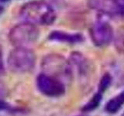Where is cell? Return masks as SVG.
<instances>
[{"label": "cell", "instance_id": "obj_5", "mask_svg": "<svg viewBox=\"0 0 124 116\" xmlns=\"http://www.w3.org/2000/svg\"><path fill=\"white\" fill-rule=\"evenodd\" d=\"M39 36V31L36 26L30 23L18 25L12 29L9 39L13 44L17 46H23L33 44Z\"/></svg>", "mask_w": 124, "mask_h": 116}, {"label": "cell", "instance_id": "obj_15", "mask_svg": "<svg viewBox=\"0 0 124 116\" xmlns=\"http://www.w3.org/2000/svg\"><path fill=\"white\" fill-rule=\"evenodd\" d=\"M119 6V15L124 16V0H117Z\"/></svg>", "mask_w": 124, "mask_h": 116}, {"label": "cell", "instance_id": "obj_17", "mask_svg": "<svg viewBox=\"0 0 124 116\" xmlns=\"http://www.w3.org/2000/svg\"><path fill=\"white\" fill-rule=\"evenodd\" d=\"M122 116H124V113H123V114L122 115Z\"/></svg>", "mask_w": 124, "mask_h": 116}, {"label": "cell", "instance_id": "obj_3", "mask_svg": "<svg viewBox=\"0 0 124 116\" xmlns=\"http://www.w3.org/2000/svg\"><path fill=\"white\" fill-rule=\"evenodd\" d=\"M35 60L36 59L33 51L23 46H18L9 53L8 66L13 72L26 73L33 69Z\"/></svg>", "mask_w": 124, "mask_h": 116}, {"label": "cell", "instance_id": "obj_8", "mask_svg": "<svg viewBox=\"0 0 124 116\" xmlns=\"http://www.w3.org/2000/svg\"><path fill=\"white\" fill-rule=\"evenodd\" d=\"M51 40L75 44L83 41V36L79 33H68L62 31H54L49 36Z\"/></svg>", "mask_w": 124, "mask_h": 116}, {"label": "cell", "instance_id": "obj_14", "mask_svg": "<svg viewBox=\"0 0 124 116\" xmlns=\"http://www.w3.org/2000/svg\"><path fill=\"white\" fill-rule=\"evenodd\" d=\"M15 109L12 107L9 104L4 102L3 100L0 99V111H12Z\"/></svg>", "mask_w": 124, "mask_h": 116}, {"label": "cell", "instance_id": "obj_19", "mask_svg": "<svg viewBox=\"0 0 124 116\" xmlns=\"http://www.w3.org/2000/svg\"><path fill=\"white\" fill-rule=\"evenodd\" d=\"M0 11H1V8H0Z\"/></svg>", "mask_w": 124, "mask_h": 116}, {"label": "cell", "instance_id": "obj_1", "mask_svg": "<svg viewBox=\"0 0 124 116\" xmlns=\"http://www.w3.org/2000/svg\"><path fill=\"white\" fill-rule=\"evenodd\" d=\"M26 22L33 25H50L54 22L56 15L54 9L44 2H31L26 4L20 12Z\"/></svg>", "mask_w": 124, "mask_h": 116}, {"label": "cell", "instance_id": "obj_2", "mask_svg": "<svg viewBox=\"0 0 124 116\" xmlns=\"http://www.w3.org/2000/svg\"><path fill=\"white\" fill-rule=\"evenodd\" d=\"M42 68L46 74L54 77L62 81L63 80H69L73 75V68L70 60L57 54L46 57L42 62Z\"/></svg>", "mask_w": 124, "mask_h": 116}, {"label": "cell", "instance_id": "obj_6", "mask_svg": "<svg viewBox=\"0 0 124 116\" xmlns=\"http://www.w3.org/2000/svg\"><path fill=\"white\" fill-rule=\"evenodd\" d=\"M90 36L93 44L102 47L109 44L113 40V29L108 22L104 19H99L92 26Z\"/></svg>", "mask_w": 124, "mask_h": 116}, {"label": "cell", "instance_id": "obj_16", "mask_svg": "<svg viewBox=\"0 0 124 116\" xmlns=\"http://www.w3.org/2000/svg\"><path fill=\"white\" fill-rule=\"evenodd\" d=\"M4 73V65H3V61H2V54L1 49H0V75Z\"/></svg>", "mask_w": 124, "mask_h": 116}, {"label": "cell", "instance_id": "obj_12", "mask_svg": "<svg viewBox=\"0 0 124 116\" xmlns=\"http://www.w3.org/2000/svg\"><path fill=\"white\" fill-rule=\"evenodd\" d=\"M111 83H112L111 75L109 73H106V74H104L99 81V84L98 86V91L102 92V94H104V92L109 87Z\"/></svg>", "mask_w": 124, "mask_h": 116}, {"label": "cell", "instance_id": "obj_4", "mask_svg": "<svg viewBox=\"0 0 124 116\" xmlns=\"http://www.w3.org/2000/svg\"><path fill=\"white\" fill-rule=\"evenodd\" d=\"M37 86L40 93L50 98H58L65 93L63 81L44 73L37 77Z\"/></svg>", "mask_w": 124, "mask_h": 116}, {"label": "cell", "instance_id": "obj_9", "mask_svg": "<svg viewBox=\"0 0 124 116\" xmlns=\"http://www.w3.org/2000/svg\"><path fill=\"white\" fill-rule=\"evenodd\" d=\"M72 67H75L79 75L85 77L89 71V64L87 59L79 53H73L70 60Z\"/></svg>", "mask_w": 124, "mask_h": 116}, {"label": "cell", "instance_id": "obj_13", "mask_svg": "<svg viewBox=\"0 0 124 116\" xmlns=\"http://www.w3.org/2000/svg\"><path fill=\"white\" fill-rule=\"evenodd\" d=\"M115 46L119 53H124V30L118 33L115 39Z\"/></svg>", "mask_w": 124, "mask_h": 116}, {"label": "cell", "instance_id": "obj_7", "mask_svg": "<svg viewBox=\"0 0 124 116\" xmlns=\"http://www.w3.org/2000/svg\"><path fill=\"white\" fill-rule=\"evenodd\" d=\"M92 9L107 15H119L117 0H89Z\"/></svg>", "mask_w": 124, "mask_h": 116}, {"label": "cell", "instance_id": "obj_10", "mask_svg": "<svg viewBox=\"0 0 124 116\" xmlns=\"http://www.w3.org/2000/svg\"><path fill=\"white\" fill-rule=\"evenodd\" d=\"M124 104V91H121L119 94L111 98L105 106V110L107 113L116 114L121 109Z\"/></svg>", "mask_w": 124, "mask_h": 116}, {"label": "cell", "instance_id": "obj_18", "mask_svg": "<svg viewBox=\"0 0 124 116\" xmlns=\"http://www.w3.org/2000/svg\"><path fill=\"white\" fill-rule=\"evenodd\" d=\"M2 1H6V0H2Z\"/></svg>", "mask_w": 124, "mask_h": 116}, {"label": "cell", "instance_id": "obj_11", "mask_svg": "<svg viewBox=\"0 0 124 116\" xmlns=\"http://www.w3.org/2000/svg\"><path fill=\"white\" fill-rule=\"evenodd\" d=\"M102 95L103 94L102 92L97 91V92L92 97V98L89 100V102H88L83 106V108H81V110L84 112H89V111L95 110V108L99 107L101 102H102Z\"/></svg>", "mask_w": 124, "mask_h": 116}]
</instances>
